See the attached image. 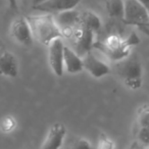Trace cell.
Listing matches in <instances>:
<instances>
[{"mask_svg":"<svg viewBox=\"0 0 149 149\" xmlns=\"http://www.w3.org/2000/svg\"><path fill=\"white\" fill-rule=\"evenodd\" d=\"M70 149H92L90 141L86 138H78L72 144Z\"/></svg>","mask_w":149,"mask_h":149,"instance_id":"ffe728a7","label":"cell"},{"mask_svg":"<svg viewBox=\"0 0 149 149\" xmlns=\"http://www.w3.org/2000/svg\"><path fill=\"white\" fill-rule=\"evenodd\" d=\"M26 19L31 28L34 40L39 42L41 45L48 47L54 40L62 38L61 32L54 22L51 13L31 15Z\"/></svg>","mask_w":149,"mask_h":149,"instance_id":"7a4b0ae2","label":"cell"},{"mask_svg":"<svg viewBox=\"0 0 149 149\" xmlns=\"http://www.w3.org/2000/svg\"><path fill=\"white\" fill-rule=\"evenodd\" d=\"M83 70H85L89 74L96 79H100L110 74V66L98 57H96L92 52L86 54L82 57Z\"/></svg>","mask_w":149,"mask_h":149,"instance_id":"9c48e42d","label":"cell"},{"mask_svg":"<svg viewBox=\"0 0 149 149\" xmlns=\"http://www.w3.org/2000/svg\"><path fill=\"white\" fill-rule=\"evenodd\" d=\"M19 72V66L17 56L13 52L4 50L0 55V74L7 78H15Z\"/></svg>","mask_w":149,"mask_h":149,"instance_id":"7c38bea8","label":"cell"},{"mask_svg":"<svg viewBox=\"0 0 149 149\" xmlns=\"http://www.w3.org/2000/svg\"><path fill=\"white\" fill-rule=\"evenodd\" d=\"M138 2H140L143 6H145L146 8H149V0H137Z\"/></svg>","mask_w":149,"mask_h":149,"instance_id":"603a6c76","label":"cell"},{"mask_svg":"<svg viewBox=\"0 0 149 149\" xmlns=\"http://www.w3.org/2000/svg\"><path fill=\"white\" fill-rule=\"evenodd\" d=\"M138 128H149V108L148 104H143L137 111Z\"/></svg>","mask_w":149,"mask_h":149,"instance_id":"e0dca14e","label":"cell"},{"mask_svg":"<svg viewBox=\"0 0 149 149\" xmlns=\"http://www.w3.org/2000/svg\"><path fill=\"white\" fill-rule=\"evenodd\" d=\"M97 149H116L114 141L105 134H100L97 142Z\"/></svg>","mask_w":149,"mask_h":149,"instance_id":"ac0fdd59","label":"cell"},{"mask_svg":"<svg viewBox=\"0 0 149 149\" xmlns=\"http://www.w3.org/2000/svg\"><path fill=\"white\" fill-rule=\"evenodd\" d=\"M116 70L125 85L131 90H138L143 83L142 63L135 56L129 55L125 59L116 62Z\"/></svg>","mask_w":149,"mask_h":149,"instance_id":"3957f363","label":"cell"},{"mask_svg":"<svg viewBox=\"0 0 149 149\" xmlns=\"http://www.w3.org/2000/svg\"><path fill=\"white\" fill-rule=\"evenodd\" d=\"M81 0H46L44 2L34 5L36 9L46 13H60V11L74 9L80 3Z\"/></svg>","mask_w":149,"mask_h":149,"instance_id":"8fae6325","label":"cell"},{"mask_svg":"<svg viewBox=\"0 0 149 149\" xmlns=\"http://www.w3.org/2000/svg\"><path fill=\"white\" fill-rule=\"evenodd\" d=\"M122 22L126 25L136 27L146 36L149 35L148 8L137 0H124V17Z\"/></svg>","mask_w":149,"mask_h":149,"instance_id":"277c9868","label":"cell"},{"mask_svg":"<svg viewBox=\"0 0 149 149\" xmlns=\"http://www.w3.org/2000/svg\"><path fill=\"white\" fill-rule=\"evenodd\" d=\"M106 11L112 19L123 21L124 17V0H106Z\"/></svg>","mask_w":149,"mask_h":149,"instance_id":"9a60e30c","label":"cell"},{"mask_svg":"<svg viewBox=\"0 0 149 149\" xmlns=\"http://www.w3.org/2000/svg\"><path fill=\"white\" fill-rule=\"evenodd\" d=\"M4 51V49H3V46H2V44L0 43V55H1V53Z\"/></svg>","mask_w":149,"mask_h":149,"instance_id":"d4e9b609","label":"cell"},{"mask_svg":"<svg viewBox=\"0 0 149 149\" xmlns=\"http://www.w3.org/2000/svg\"><path fill=\"white\" fill-rule=\"evenodd\" d=\"M66 136V129L61 123H55L48 130L40 149H60Z\"/></svg>","mask_w":149,"mask_h":149,"instance_id":"30bf717a","label":"cell"},{"mask_svg":"<svg viewBox=\"0 0 149 149\" xmlns=\"http://www.w3.org/2000/svg\"><path fill=\"white\" fill-rule=\"evenodd\" d=\"M44 1H46V0H34V5H37V4H39V3L44 2Z\"/></svg>","mask_w":149,"mask_h":149,"instance_id":"cb8c5ba5","label":"cell"},{"mask_svg":"<svg viewBox=\"0 0 149 149\" xmlns=\"http://www.w3.org/2000/svg\"><path fill=\"white\" fill-rule=\"evenodd\" d=\"M74 36V51L80 56L83 57L86 54L92 52V49L97 42V35L86 29L79 27L72 32Z\"/></svg>","mask_w":149,"mask_h":149,"instance_id":"5b68a950","label":"cell"},{"mask_svg":"<svg viewBox=\"0 0 149 149\" xmlns=\"http://www.w3.org/2000/svg\"><path fill=\"white\" fill-rule=\"evenodd\" d=\"M10 35L17 43L26 47L31 46L34 42L33 34H32L31 28L26 17H17L11 23Z\"/></svg>","mask_w":149,"mask_h":149,"instance_id":"52a82bcc","label":"cell"},{"mask_svg":"<svg viewBox=\"0 0 149 149\" xmlns=\"http://www.w3.org/2000/svg\"><path fill=\"white\" fill-rule=\"evenodd\" d=\"M63 68L68 74H78L83 70L82 57H80L72 47H63Z\"/></svg>","mask_w":149,"mask_h":149,"instance_id":"4fadbf2b","label":"cell"},{"mask_svg":"<svg viewBox=\"0 0 149 149\" xmlns=\"http://www.w3.org/2000/svg\"><path fill=\"white\" fill-rule=\"evenodd\" d=\"M17 122L11 114H6L0 118V132L3 134H10L17 129Z\"/></svg>","mask_w":149,"mask_h":149,"instance_id":"2e32d148","label":"cell"},{"mask_svg":"<svg viewBox=\"0 0 149 149\" xmlns=\"http://www.w3.org/2000/svg\"><path fill=\"white\" fill-rule=\"evenodd\" d=\"M52 15H53L54 22L61 32L62 37L63 36H72V32L80 27L81 13H79L74 8L70 9V10L60 11V13H54Z\"/></svg>","mask_w":149,"mask_h":149,"instance_id":"8992f818","label":"cell"},{"mask_svg":"<svg viewBox=\"0 0 149 149\" xmlns=\"http://www.w3.org/2000/svg\"><path fill=\"white\" fill-rule=\"evenodd\" d=\"M63 47L62 38L54 40L48 46V61L52 72L57 77H62L63 68Z\"/></svg>","mask_w":149,"mask_h":149,"instance_id":"ba28073f","label":"cell"},{"mask_svg":"<svg viewBox=\"0 0 149 149\" xmlns=\"http://www.w3.org/2000/svg\"><path fill=\"white\" fill-rule=\"evenodd\" d=\"M7 3H8V6L10 7L11 9H15L17 10V0H6Z\"/></svg>","mask_w":149,"mask_h":149,"instance_id":"7402d4cb","label":"cell"},{"mask_svg":"<svg viewBox=\"0 0 149 149\" xmlns=\"http://www.w3.org/2000/svg\"><path fill=\"white\" fill-rule=\"evenodd\" d=\"M80 27L98 35V33L100 32L102 27L101 19L96 13H92V11H84V13H81Z\"/></svg>","mask_w":149,"mask_h":149,"instance_id":"5bb4252c","label":"cell"},{"mask_svg":"<svg viewBox=\"0 0 149 149\" xmlns=\"http://www.w3.org/2000/svg\"><path fill=\"white\" fill-rule=\"evenodd\" d=\"M129 149H149V146H144V145L140 144L137 141H135L134 143H132V145L130 146Z\"/></svg>","mask_w":149,"mask_h":149,"instance_id":"44dd1931","label":"cell"},{"mask_svg":"<svg viewBox=\"0 0 149 149\" xmlns=\"http://www.w3.org/2000/svg\"><path fill=\"white\" fill-rule=\"evenodd\" d=\"M136 33H131L128 37H122L118 34H110L103 41L96 42L94 48L99 49L104 55L112 61H120L131 54V48L139 44Z\"/></svg>","mask_w":149,"mask_h":149,"instance_id":"6da1fadb","label":"cell"},{"mask_svg":"<svg viewBox=\"0 0 149 149\" xmlns=\"http://www.w3.org/2000/svg\"><path fill=\"white\" fill-rule=\"evenodd\" d=\"M136 137L138 143L144 146H149V128H138Z\"/></svg>","mask_w":149,"mask_h":149,"instance_id":"d6986e66","label":"cell"}]
</instances>
